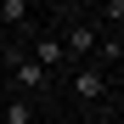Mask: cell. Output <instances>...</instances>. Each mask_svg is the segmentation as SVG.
<instances>
[{"instance_id": "6da1fadb", "label": "cell", "mask_w": 124, "mask_h": 124, "mask_svg": "<svg viewBox=\"0 0 124 124\" xmlns=\"http://www.w3.org/2000/svg\"><path fill=\"white\" fill-rule=\"evenodd\" d=\"M6 62H11V68H17V85H23V90H45V85H51V73L39 68L34 56H23V51H17V45H6Z\"/></svg>"}, {"instance_id": "7a4b0ae2", "label": "cell", "mask_w": 124, "mask_h": 124, "mask_svg": "<svg viewBox=\"0 0 124 124\" xmlns=\"http://www.w3.org/2000/svg\"><path fill=\"white\" fill-rule=\"evenodd\" d=\"M34 62H39L45 73H56L62 62H68V51H62V39H56V34H39V39H34Z\"/></svg>"}, {"instance_id": "3957f363", "label": "cell", "mask_w": 124, "mask_h": 124, "mask_svg": "<svg viewBox=\"0 0 124 124\" xmlns=\"http://www.w3.org/2000/svg\"><path fill=\"white\" fill-rule=\"evenodd\" d=\"M73 90L85 101H101V96H107V73H101V68H73Z\"/></svg>"}, {"instance_id": "277c9868", "label": "cell", "mask_w": 124, "mask_h": 124, "mask_svg": "<svg viewBox=\"0 0 124 124\" xmlns=\"http://www.w3.org/2000/svg\"><path fill=\"white\" fill-rule=\"evenodd\" d=\"M62 51H73V56H90V51H96V28H85V23H79V28H68V45H62Z\"/></svg>"}, {"instance_id": "5b68a950", "label": "cell", "mask_w": 124, "mask_h": 124, "mask_svg": "<svg viewBox=\"0 0 124 124\" xmlns=\"http://www.w3.org/2000/svg\"><path fill=\"white\" fill-rule=\"evenodd\" d=\"M0 124H34V107H28L23 96H11L6 107H0Z\"/></svg>"}, {"instance_id": "8992f818", "label": "cell", "mask_w": 124, "mask_h": 124, "mask_svg": "<svg viewBox=\"0 0 124 124\" xmlns=\"http://www.w3.org/2000/svg\"><path fill=\"white\" fill-rule=\"evenodd\" d=\"M96 56H101V62H118V56H124V39H118V28H113L107 39H96Z\"/></svg>"}, {"instance_id": "52a82bcc", "label": "cell", "mask_w": 124, "mask_h": 124, "mask_svg": "<svg viewBox=\"0 0 124 124\" xmlns=\"http://www.w3.org/2000/svg\"><path fill=\"white\" fill-rule=\"evenodd\" d=\"M0 23H28V0H0Z\"/></svg>"}, {"instance_id": "ba28073f", "label": "cell", "mask_w": 124, "mask_h": 124, "mask_svg": "<svg viewBox=\"0 0 124 124\" xmlns=\"http://www.w3.org/2000/svg\"><path fill=\"white\" fill-rule=\"evenodd\" d=\"M85 124H113V118H101V113H90V118H85Z\"/></svg>"}, {"instance_id": "9c48e42d", "label": "cell", "mask_w": 124, "mask_h": 124, "mask_svg": "<svg viewBox=\"0 0 124 124\" xmlns=\"http://www.w3.org/2000/svg\"><path fill=\"white\" fill-rule=\"evenodd\" d=\"M45 124H62V118H45Z\"/></svg>"}]
</instances>
